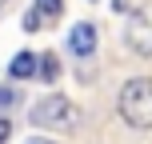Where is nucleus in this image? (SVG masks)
Wrapping results in <instances>:
<instances>
[{"instance_id":"nucleus-8","label":"nucleus","mask_w":152,"mask_h":144,"mask_svg":"<svg viewBox=\"0 0 152 144\" xmlns=\"http://www.w3.org/2000/svg\"><path fill=\"white\" fill-rule=\"evenodd\" d=\"M32 8H36L40 16H60L64 12V0H32Z\"/></svg>"},{"instance_id":"nucleus-6","label":"nucleus","mask_w":152,"mask_h":144,"mask_svg":"<svg viewBox=\"0 0 152 144\" xmlns=\"http://www.w3.org/2000/svg\"><path fill=\"white\" fill-rule=\"evenodd\" d=\"M40 84H52V80H60V56L56 52H44L40 56V76H36Z\"/></svg>"},{"instance_id":"nucleus-13","label":"nucleus","mask_w":152,"mask_h":144,"mask_svg":"<svg viewBox=\"0 0 152 144\" xmlns=\"http://www.w3.org/2000/svg\"><path fill=\"white\" fill-rule=\"evenodd\" d=\"M4 4H8V0H0V8H4Z\"/></svg>"},{"instance_id":"nucleus-5","label":"nucleus","mask_w":152,"mask_h":144,"mask_svg":"<svg viewBox=\"0 0 152 144\" xmlns=\"http://www.w3.org/2000/svg\"><path fill=\"white\" fill-rule=\"evenodd\" d=\"M36 76H40V56L32 48H20L8 60V80H36Z\"/></svg>"},{"instance_id":"nucleus-9","label":"nucleus","mask_w":152,"mask_h":144,"mask_svg":"<svg viewBox=\"0 0 152 144\" xmlns=\"http://www.w3.org/2000/svg\"><path fill=\"white\" fill-rule=\"evenodd\" d=\"M40 24H44V16H40L36 8H32V12H24V20H20V28H24V32H28V36H32V32H40Z\"/></svg>"},{"instance_id":"nucleus-1","label":"nucleus","mask_w":152,"mask_h":144,"mask_svg":"<svg viewBox=\"0 0 152 144\" xmlns=\"http://www.w3.org/2000/svg\"><path fill=\"white\" fill-rule=\"evenodd\" d=\"M116 116L136 132L152 128V76H132V80L120 84V92H116Z\"/></svg>"},{"instance_id":"nucleus-12","label":"nucleus","mask_w":152,"mask_h":144,"mask_svg":"<svg viewBox=\"0 0 152 144\" xmlns=\"http://www.w3.org/2000/svg\"><path fill=\"white\" fill-rule=\"evenodd\" d=\"M112 12H120V16H128V0H112Z\"/></svg>"},{"instance_id":"nucleus-4","label":"nucleus","mask_w":152,"mask_h":144,"mask_svg":"<svg viewBox=\"0 0 152 144\" xmlns=\"http://www.w3.org/2000/svg\"><path fill=\"white\" fill-rule=\"evenodd\" d=\"M96 44H100V32H96L92 20H80V24L68 28V52L76 56V60H88V56L96 52Z\"/></svg>"},{"instance_id":"nucleus-2","label":"nucleus","mask_w":152,"mask_h":144,"mask_svg":"<svg viewBox=\"0 0 152 144\" xmlns=\"http://www.w3.org/2000/svg\"><path fill=\"white\" fill-rule=\"evenodd\" d=\"M28 120L36 124V128H48V132H72L76 124H80V108H76V100H68L64 92H48V96H40L36 104L28 108Z\"/></svg>"},{"instance_id":"nucleus-7","label":"nucleus","mask_w":152,"mask_h":144,"mask_svg":"<svg viewBox=\"0 0 152 144\" xmlns=\"http://www.w3.org/2000/svg\"><path fill=\"white\" fill-rule=\"evenodd\" d=\"M20 104V92L12 88V84H0V116L8 112V108H16Z\"/></svg>"},{"instance_id":"nucleus-3","label":"nucleus","mask_w":152,"mask_h":144,"mask_svg":"<svg viewBox=\"0 0 152 144\" xmlns=\"http://www.w3.org/2000/svg\"><path fill=\"white\" fill-rule=\"evenodd\" d=\"M124 44L136 56H152V0H144L140 8L128 12V24H124Z\"/></svg>"},{"instance_id":"nucleus-11","label":"nucleus","mask_w":152,"mask_h":144,"mask_svg":"<svg viewBox=\"0 0 152 144\" xmlns=\"http://www.w3.org/2000/svg\"><path fill=\"white\" fill-rule=\"evenodd\" d=\"M24 144H60V140H52V136H28Z\"/></svg>"},{"instance_id":"nucleus-10","label":"nucleus","mask_w":152,"mask_h":144,"mask_svg":"<svg viewBox=\"0 0 152 144\" xmlns=\"http://www.w3.org/2000/svg\"><path fill=\"white\" fill-rule=\"evenodd\" d=\"M8 136H12V120L0 116V144H8Z\"/></svg>"}]
</instances>
